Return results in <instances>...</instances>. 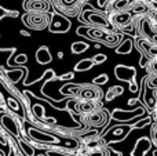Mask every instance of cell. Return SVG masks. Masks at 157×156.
<instances>
[{"instance_id":"cell-33","label":"cell","mask_w":157,"mask_h":156,"mask_svg":"<svg viewBox=\"0 0 157 156\" xmlns=\"http://www.w3.org/2000/svg\"><path fill=\"white\" fill-rule=\"evenodd\" d=\"M75 75H73V72H71V73H66V75H63L62 77H59V79H72Z\"/></svg>"},{"instance_id":"cell-24","label":"cell","mask_w":157,"mask_h":156,"mask_svg":"<svg viewBox=\"0 0 157 156\" xmlns=\"http://www.w3.org/2000/svg\"><path fill=\"white\" fill-rule=\"evenodd\" d=\"M91 60H92V62H94V65H99V64L105 62V61L108 60V57H106L105 54H95Z\"/></svg>"},{"instance_id":"cell-19","label":"cell","mask_w":157,"mask_h":156,"mask_svg":"<svg viewBox=\"0 0 157 156\" xmlns=\"http://www.w3.org/2000/svg\"><path fill=\"white\" fill-rule=\"evenodd\" d=\"M132 50V41L131 40H124L121 44H119V47L116 49L117 54H130Z\"/></svg>"},{"instance_id":"cell-18","label":"cell","mask_w":157,"mask_h":156,"mask_svg":"<svg viewBox=\"0 0 157 156\" xmlns=\"http://www.w3.org/2000/svg\"><path fill=\"white\" fill-rule=\"evenodd\" d=\"M95 108H97V105L94 104L92 101H86L84 104H78V108L76 112H83V113H92L95 111Z\"/></svg>"},{"instance_id":"cell-5","label":"cell","mask_w":157,"mask_h":156,"mask_svg":"<svg viewBox=\"0 0 157 156\" xmlns=\"http://www.w3.org/2000/svg\"><path fill=\"white\" fill-rule=\"evenodd\" d=\"M48 29L52 33H65L71 29V22L65 15L55 13L52 17H50Z\"/></svg>"},{"instance_id":"cell-30","label":"cell","mask_w":157,"mask_h":156,"mask_svg":"<svg viewBox=\"0 0 157 156\" xmlns=\"http://www.w3.org/2000/svg\"><path fill=\"white\" fill-rule=\"evenodd\" d=\"M130 90L132 91V93H136V91H138V87H136V84L134 82L130 83Z\"/></svg>"},{"instance_id":"cell-32","label":"cell","mask_w":157,"mask_h":156,"mask_svg":"<svg viewBox=\"0 0 157 156\" xmlns=\"http://www.w3.org/2000/svg\"><path fill=\"white\" fill-rule=\"evenodd\" d=\"M26 60H28L26 55H25V54H21V57L17 60V62H19V64H21V62H26Z\"/></svg>"},{"instance_id":"cell-3","label":"cell","mask_w":157,"mask_h":156,"mask_svg":"<svg viewBox=\"0 0 157 156\" xmlns=\"http://www.w3.org/2000/svg\"><path fill=\"white\" fill-rule=\"evenodd\" d=\"M22 22L30 29L41 30L46 29L50 24L48 14H39V13H28L22 17Z\"/></svg>"},{"instance_id":"cell-7","label":"cell","mask_w":157,"mask_h":156,"mask_svg":"<svg viewBox=\"0 0 157 156\" xmlns=\"http://www.w3.org/2000/svg\"><path fill=\"white\" fill-rule=\"evenodd\" d=\"M131 21H132V14L124 10V11H116L109 24L114 25L117 28H121V29H130Z\"/></svg>"},{"instance_id":"cell-6","label":"cell","mask_w":157,"mask_h":156,"mask_svg":"<svg viewBox=\"0 0 157 156\" xmlns=\"http://www.w3.org/2000/svg\"><path fill=\"white\" fill-rule=\"evenodd\" d=\"M24 8L29 13L47 14L51 8V0H25Z\"/></svg>"},{"instance_id":"cell-28","label":"cell","mask_w":157,"mask_h":156,"mask_svg":"<svg viewBox=\"0 0 157 156\" xmlns=\"http://www.w3.org/2000/svg\"><path fill=\"white\" fill-rule=\"evenodd\" d=\"M152 138H153L152 144H153V145H157V140H156V124H153V127H152Z\"/></svg>"},{"instance_id":"cell-10","label":"cell","mask_w":157,"mask_h":156,"mask_svg":"<svg viewBox=\"0 0 157 156\" xmlns=\"http://www.w3.org/2000/svg\"><path fill=\"white\" fill-rule=\"evenodd\" d=\"M144 113V108H138L136 111H132V112H124V111L121 109H114L113 112V119H116V120L119 122H128L131 120L132 118H135V116H139Z\"/></svg>"},{"instance_id":"cell-11","label":"cell","mask_w":157,"mask_h":156,"mask_svg":"<svg viewBox=\"0 0 157 156\" xmlns=\"http://www.w3.org/2000/svg\"><path fill=\"white\" fill-rule=\"evenodd\" d=\"M150 145H152V142L149 141V138H146V137L139 138V140L136 141L135 148H134L131 156H144L150 149Z\"/></svg>"},{"instance_id":"cell-4","label":"cell","mask_w":157,"mask_h":156,"mask_svg":"<svg viewBox=\"0 0 157 156\" xmlns=\"http://www.w3.org/2000/svg\"><path fill=\"white\" fill-rule=\"evenodd\" d=\"M87 0H54V6L62 15H77V13L81 10L83 4Z\"/></svg>"},{"instance_id":"cell-15","label":"cell","mask_w":157,"mask_h":156,"mask_svg":"<svg viewBox=\"0 0 157 156\" xmlns=\"http://www.w3.org/2000/svg\"><path fill=\"white\" fill-rule=\"evenodd\" d=\"M29 133H30V135L37 141H43V142H47V141H48V142H55V141H57L54 137H51V135H46V134H43V133L37 131V130H35V129H30Z\"/></svg>"},{"instance_id":"cell-13","label":"cell","mask_w":157,"mask_h":156,"mask_svg":"<svg viewBox=\"0 0 157 156\" xmlns=\"http://www.w3.org/2000/svg\"><path fill=\"white\" fill-rule=\"evenodd\" d=\"M36 61H37L40 65H47L52 61V57H51V53H50L48 47L46 46H41L40 49L36 51Z\"/></svg>"},{"instance_id":"cell-14","label":"cell","mask_w":157,"mask_h":156,"mask_svg":"<svg viewBox=\"0 0 157 156\" xmlns=\"http://www.w3.org/2000/svg\"><path fill=\"white\" fill-rule=\"evenodd\" d=\"M87 122H88V124H91V126H94V127H101L106 123V115L103 112L91 113V115L88 116V119H87Z\"/></svg>"},{"instance_id":"cell-25","label":"cell","mask_w":157,"mask_h":156,"mask_svg":"<svg viewBox=\"0 0 157 156\" xmlns=\"http://www.w3.org/2000/svg\"><path fill=\"white\" fill-rule=\"evenodd\" d=\"M108 75L106 73H102V75H99V76L98 77H95L94 80H92V83H94V84H105L106 82H108Z\"/></svg>"},{"instance_id":"cell-21","label":"cell","mask_w":157,"mask_h":156,"mask_svg":"<svg viewBox=\"0 0 157 156\" xmlns=\"http://www.w3.org/2000/svg\"><path fill=\"white\" fill-rule=\"evenodd\" d=\"M19 145H21L22 152H24L26 156H33L35 155V148L30 146L28 142H25V141H19Z\"/></svg>"},{"instance_id":"cell-9","label":"cell","mask_w":157,"mask_h":156,"mask_svg":"<svg viewBox=\"0 0 157 156\" xmlns=\"http://www.w3.org/2000/svg\"><path fill=\"white\" fill-rule=\"evenodd\" d=\"M78 96L83 101H95L101 97V91L97 86H87V87L78 90Z\"/></svg>"},{"instance_id":"cell-1","label":"cell","mask_w":157,"mask_h":156,"mask_svg":"<svg viewBox=\"0 0 157 156\" xmlns=\"http://www.w3.org/2000/svg\"><path fill=\"white\" fill-rule=\"evenodd\" d=\"M77 35L86 36V37L91 39V40L95 41H102L103 44L109 47H113L116 44H119L120 41V36L114 35V33H110L109 29H101V28H77Z\"/></svg>"},{"instance_id":"cell-12","label":"cell","mask_w":157,"mask_h":156,"mask_svg":"<svg viewBox=\"0 0 157 156\" xmlns=\"http://www.w3.org/2000/svg\"><path fill=\"white\" fill-rule=\"evenodd\" d=\"M0 122H2L3 127H4L8 133H11V134H14V135L18 134V127H17V123L14 122V119L11 118L10 115H7V113L0 115Z\"/></svg>"},{"instance_id":"cell-27","label":"cell","mask_w":157,"mask_h":156,"mask_svg":"<svg viewBox=\"0 0 157 156\" xmlns=\"http://www.w3.org/2000/svg\"><path fill=\"white\" fill-rule=\"evenodd\" d=\"M8 104H10V107L13 108V109H15V111H19V109H21V108H19V105H18V102H17L15 99H13V98L8 99Z\"/></svg>"},{"instance_id":"cell-26","label":"cell","mask_w":157,"mask_h":156,"mask_svg":"<svg viewBox=\"0 0 157 156\" xmlns=\"http://www.w3.org/2000/svg\"><path fill=\"white\" fill-rule=\"evenodd\" d=\"M33 109H35V113L39 116V118H43V115H44V108L41 107V105H35V107H33Z\"/></svg>"},{"instance_id":"cell-2","label":"cell","mask_w":157,"mask_h":156,"mask_svg":"<svg viewBox=\"0 0 157 156\" xmlns=\"http://www.w3.org/2000/svg\"><path fill=\"white\" fill-rule=\"evenodd\" d=\"M81 18L86 24L92 25V28H101V29H109L110 24L109 19L105 15H102L101 13H98L94 8H86L81 13Z\"/></svg>"},{"instance_id":"cell-20","label":"cell","mask_w":157,"mask_h":156,"mask_svg":"<svg viewBox=\"0 0 157 156\" xmlns=\"http://www.w3.org/2000/svg\"><path fill=\"white\" fill-rule=\"evenodd\" d=\"M88 44L84 43V41H75L73 44H72V53L73 54H81V53L87 51L88 50Z\"/></svg>"},{"instance_id":"cell-34","label":"cell","mask_w":157,"mask_h":156,"mask_svg":"<svg viewBox=\"0 0 157 156\" xmlns=\"http://www.w3.org/2000/svg\"><path fill=\"white\" fill-rule=\"evenodd\" d=\"M58 58H63V53H62V51L58 53Z\"/></svg>"},{"instance_id":"cell-8","label":"cell","mask_w":157,"mask_h":156,"mask_svg":"<svg viewBox=\"0 0 157 156\" xmlns=\"http://www.w3.org/2000/svg\"><path fill=\"white\" fill-rule=\"evenodd\" d=\"M114 75L117 79L120 80H125V82L131 83L135 82V76H136V71L132 66H127V65H117L114 68Z\"/></svg>"},{"instance_id":"cell-35","label":"cell","mask_w":157,"mask_h":156,"mask_svg":"<svg viewBox=\"0 0 157 156\" xmlns=\"http://www.w3.org/2000/svg\"><path fill=\"white\" fill-rule=\"evenodd\" d=\"M105 2H106V0H99V4H101V6H102V4H103V3H105Z\"/></svg>"},{"instance_id":"cell-16","label":"cell","mask_w":157,"mask_h":156,"mask_svg":"<svg viewBox=\"0 0 157 156\" xmlns=\"http://www.w3.org/2000/svg\"><path fill=\"white\" fill-rule=\"evenodd\" d=\"M92 66H94V62H92L91 58H86V60H81L76 64L75 71L76 72H86V71H88V69H91Z\"/></svg>"},{"instance_id":"cell-22","label":"cell","mask_w":157,"mask_h":156,"mask_svg":"<svg viewBox=\"0 0 157 156\" xmlns=\"http://www.w3.org/2000/svg\"><path fill=\"white\" fill-rule=\"evenodd\" d=\"M127 6H130L128 0H117L113 6V10H114V13H116V11H124V8L127 7Z\"/></svg>"},{"instance_id":"cell-23","label":"cell","mask_w":157,"mask_h":156,"mask_svg":"<svg viewBox=\"0 0 157 156\" xmlns=\"http://www.w3.org/2000/svg\"><path fill=\"white\" fill-rule=\"evenodd\" d=\"M78 90H80V86H63L61 93L63 96H68V94H72V93H78Z\"/></svg>"},{"instance_id":"cell-31","label":"cell","mask_w":157,"mask_h":156,"mask_svg":"<svg viewBox=\"0 0 157 156\" xmlns=\"http://www.w3.org/2000/svg\"><path fill=\"white\" fill-rule=\"evenodd\" d=\"M48 156H72V155H65V154H59V152H48Z\"/></svg>"},{"instance_id":"cell-29","label":"cell","mask_w":157,"mask_h":156,"mask_svg":"<svg viewBox=\"0 0 157 156\" xmlns=\"http://www.w3.org/2000/svg\"><path fill=\"white\" fill-rule=\"evenodd\" d=\"M150 122V119H144V120H141V123H136L135 124V127H138V129H141V127H144V126H146L147 123Z\"/></svg>"},{"instance_id":"cell-17","label":"cell","mask_w":157,"mask_h":156,"mask_svg":"<svg viewBox=\"0 0 157 156\" xmlns=\"http://www.w3.org/2000/svg\"><path fill=\"white\" fill-rule=\"evenodd\" d=\"M123 93H124V88H123L121 86H113V87H110L108 90V93H106V101H112V99L116 98V97H120Z\"/></svg>"}]
</instances>
